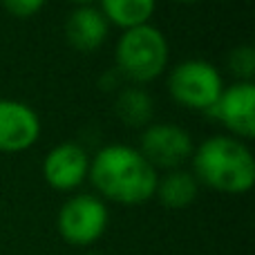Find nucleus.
I'll return each mask as SVG.
<instances>
[{
  "mask_svg": "<svg viewBox=\"0 0 255 255\" xmlns=\"http://www.w3.org/2000/svg\"><path fill=\"white\" fill-rule=\"evenodd\" d=\"M88 177L103 197L124 206L152 199L159 179L143 154L126 143H112L99 150L94 159H90Z\"/></svg>",
  "mask_w": 255,
  "mask_h": 255,
  "instance_id": "f257e3e1",
  "label": "nucleus"
},
{
  "mask_svg": "<svg viewBox=\"0 0 255 255\" xmlns=\"http://www.w3.org/2000/svg\"><path fill=\"white\" fill-rule=\"evenodd\" d=\"M193 175L213 190L244 195L255 184L253 152L231 134L208 136L193 150Z\"/></svg>",
  "mask_w": 255,
  "mask_h": 255,
  "instance_id": "f03ea898",
  "label": "nucleus"
},
{
  "mask_svg": "<svg viewBox=\"0 0 255 255\" xmlns=\"http://www.w3.org/2000/svg\"><path fill=\"white\" fill-rule=\"evenodd\" d=\"M117 70L134 83L154 81L168 65V40L150 22L126 29L117 40Z\"/></svg>",
  "mask_w": 255,
  "mask_h": 255,
  "instance_id": "7ed1b4c3",
  "label": "nucleus"
},
{
  "mask_svg": "<svg viewBox=\"0 0 255 255\" xmlns=\"http://www.w3.org/2000/svg\"><path fill=\"white\" fill-rule=\"evenodd\" d=\"M224 81L213 63L202 58H188L172 67L168 76V92L179 106L190 110L211 112L217 103Z\"/></svg>",
  "mask_w": 255,
  "mask_h": 255,
  "instance_id": "20e7f679",
  "label": "nucleus"
},
{
  "mask_svg": "<svg viewBox=\"0 0 255 255\" xmlns=\"http://www.w3.org/2000/svg\"><path fill=\"white\" fill-rule=\"evenodd\" d=\"M110 222V213L101 197L81 193L61 206L56 226L61 238L72 247H90L103 238Z\"/></svg>",
  "mask_w": 255,
  "mask_h": 255,
  "instance_id": "39448f33",
  "label": "nucleus"
},
{
  "mask_svg": "<svg viewBox=\"0 0 255 255\" xmlns=\"http://www.w3.org/2000/svg\"><path fill=\"white\" fill-rule=\"evenodd\" d=\"M141 154L145 161L157 170V168H168L177 170L186 159L193 157V139L184 128L175 124H152L141 134Z\"/></svg>",
  "mask_w": 255,
  "mask_h": 255,
  "instance_id": "423d86ee",
  "label": "nucleus"
},
{
  "mask_svg": "<svg viewBox=\"0 0 255 255\" xmlns=\"http://www.w3.org/2000/svg\"><path fill=\"white\" fill-rule=\"evenodd\" d=\"M213 117L233 132L235 139H253L255 136V85L253 81H235L222 90L217 103L211 110Z\"/></svg>",
  "mask_w": 255,
  "mask_h": 255,
  "instance_id": "0eeeda50",
  "label": "nucleus"
},
{
  "mask_svg": "<svg viewBox=\"0 0 255 255\" xmlns=\"http://www.w3.org/2000/svg\"><path fill=\"white\" fill-rule=\"evenodd\" d=\"M40 136V117L16 99H0V152H22Z\"/></svg>",
  "mask_w": 255,
  "mask_h": 255,
  "instance_id": "6e6552de",
  "label": "nucleus"
},
{
  "mask_svg": "<svg viewBox=\"0 0 255 255\" xmlns=\"http://www.w3.org/2000/svg\"><path fill=\"white\" fill-rule=\"evenodd\" d=\"M90 154L79 143H58L45 154L43 177L54 190H74L88 177Z\"/></svg>",
  "mask_w": 255,
  "mask_h": 255,
  "instance_id": "1a4fd4ad",
  "label": "nucleus"
},
{
  "mask_svg": "<svg viewBox=\"0 0 255 255\" xmlns=\"http://www.w3.org/2000/svg\"><path fill=\"white\" fill-rule=\"evenodd\" d=\"M110 22L97 7H76L65 20V38L76 52H97L108 38Z\"/></svg>",
  "mask_w": 255,
  "mask_h": 255,
  "instance_id": "9d476101",
  "label": "nucleus"
},
{
  "mask_svg": "<svg viewBox=\"0 0 255 255\" xmlns=\"http://www.w3.org/2000/svg\"><path fill=\"white\" fill-rule=\"evenodd\" d=\"M199 193V181L195 179L193 172L186 170H170L166 177L157 179V188H154V197L163 204L166 208H186L195 202Z\"/></svg>",
  "mask_w": 255,
  "mask_h": 255,
  "instance_id": "9b49d317",
  "label": "nucleus"
},
{
  "mask_svg": "<svg viewBox=\"0 0 255 255\" xmlns=\"http://www.w3.org/2000/svg\"><path fill=\"white\" fill-rule=\"evenodd\" d=\"M154 7L157 0H101V13L106 20L121 29H132L150 22Z\"/></svg>",
  "mask_w": 255,
  "mask_h": 255,
  "instance_id": "f8f14e48",
  "label": "nucleus"
},
{
  "mask_svg": "<svg viewBox=\"0 0 255 255\" xmlns=\"http://www.w3.org/2000/svg\"><path fill=\"white\" fill-rule=\"evenodd\" d=\"M154 103L145 90L141 88H126L117 99V115L126 126L141 128L148 126V121L152 119Z\"/></svg>",
  "mask_w": 255,
  "mask_h": 255,
  "instance_id": "ddd939ff",
  "label": "nucleus"
},
{
  "mask_svg": "<svg viewBox=\"0 0 255 255\" xmlns=\"http://www.w3.org/2000/svg\"><path fill=\"white\" fill-rule=\"evenodd\" d=\"M229 67L238 76V81H251L255 74V52L251 45L235 47L229 56Z\"/></svg>",
  "mask_w": 255,
  "mask_h": 255,
  "instance_id": "4468645a",
  "label": "nucleus"
},
{
  "mask_svg": "<svg viewBox=\"0 0 255 255\" xmlns=\"http://www.w3.org/2000/svg\"><path fill=\"white\" fill-rule=\"evenodd\" d=\"M47 0H2L4 9L16 18H31L34 13H38L43 9V4Z\"/></svg>",
  "mask_w": 255,
  "mask_h": 255,
  "instance_id": "2eb2a0df",
  "label": "nucleus"
},
{
  "mask_svg": "<svg viewBox=\"0 0 255 255\" xmlns=\"http://www.w3.org/2000/svg\"><path fill=\"white\" fill-rule=\"evenodd\" d=\"M70 2L79 4V7H94V2H97V0H70Z\"/></svg>",
  "mask_w": 255,
  "mask_h": 255,
  "instance_id": "dca6fc26",
  "label": "nucleus"
},
{
  "mask_svg": "<svg viewBox=\"0 0 255 255\" xmlns=\"http://www.w3.org/2000/svg\"><path fill=\"white\" fill-rule=\"evenodd\" d=\"M177 2H197V0H177Z\"/></svg>",
  "mask_w": 255,
  "mask_h": 255,
  "instance_id": "f3484780",
  "label": "nucleus"
},
{
  "mask_svg": "<svg viewBox=\"0 0 255 255\" xmlns=\"http://www.w3.org/2000/svg\"><path fill=\"white\" fill-rule=\"evenodd\" d=\"M83 255H101V253H83Z\"/></svg>",
  "mask_w": 255,
  "mask_h": 255,
  "instance_id": "a211bd4d",
  "label": "nucleus"
}]
</instances>
